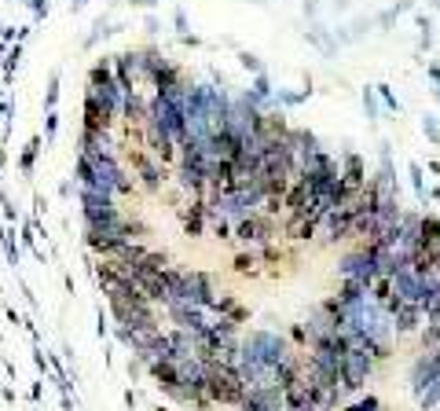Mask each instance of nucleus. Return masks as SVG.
<instances>
[{
    "label": "nucleus",
    "instance_id": "nucleus-1",
    "mask_svg": "<svg viewBox=\"0 0 440 411\" xmlns=\"http://www.w3.org/2000/svg\"><path fill=\"white\" fill-rule=\"evenodd\" d=\"M77 180L81 187L106 191L114 199H128V194L140 191V184L128 177V169L118 162L114 150H106V155H77Z\"/></svg>",
    "mask_w": 440,
    "mask_h": 411
},
{
    "label": "nucleus",
    "instance_id": "nucleus-2",
    "mask_svg": "<svg viewBox=\"0 0 440 411\" xmlns=\"http://www.w3.org/2000/svg\"><path fill=\"white\" fill-rule=\"evenodd\" d=\"M246 385H242L238 363H220V360H206V397L209 404H238Z\"/></svg>",
    "mask_w": 440,
    "mask_h": 411
},
{
    "label": "nucleus",
    "instance_id": "nucleus-3",
    "mask_svg": "<svg viewBox=\"0 0 440 411\" xmlns=\"http://www.w3.org/2000/svg\"><path fill=\"white\" fill-rule=\"evenodd\" d=\"M216 287H213V279L206 272H198V268H176L172 265V290H169V301H191V305H202L209 309V301H213ZM165 301V305H169Z\"/></svg>",
    "mask_w": 440,
    "mask_h": 411
},
{
    "label": "nucleus",
    "instance_id": "nucleus-4",
    "mask_svg": "<svg viewBox=\"0 0 440 411\" xmlns=\"http://www.w3.org/2000/svg\"><path fill=\"white\" fill-rule=\"evenodd\" d=\"M143 84L150 92H162V89H176L184 84V70L176 67L172 59H165L162 52L143 48Z\"/></svg>",
    "mask_w": 440,
    "mask_h": 411
},
{
    "label": "nucleus",
    "instance_id": "nucleus-5",
    "mask_svg": "<svg viewBox=\"0 0 440 411\" xmlns=\"http://www.w3.org/2000/svg\"><path fill=\"white\" fill-rule=\"evenodd\" d=\"M275 239V217H268V213H250V217H242L235 228H231V243H238L242 250H257L264 243Z\"/></svg>",
    "mask_w": 440,
    "mask_h": 411
},
{
    "label": "nucleus",
    "instance_id": "nucleus-6",
    "mask_svg": "<svg viewBox=\"0 0 440 411\" xmlns=\"http://www.w3.org/2000/svg\"><path fill=\"white\" fill-rule=\"evenodd\" d=\"M370 375H374V356L363 345H348L341 356V389L345 393H360Z\"/></svg>",
    "mask_w": 440,
    "mask_h": 411
},
{
    "label": "nucleus",
    "instance_id": "nucleus-7",
    "mask_svg": "<svg viewBox=\"0 0 440 411\" xmlns=\"http://www.w3.org/2000/svg\"><path fill=\"white\" fill-rule=\"evenodd\" d=\"M206 150L202 147H180V169H176V180L187 194L202 199L206 194Z\"/></svg>",
    "mask_w": 440,
    "mask_h": 411
},
{
    "label": "nucleus",
    "instance_id": "nucleus-8",
    "mask_svg": "<svg viewBox=\"0 0 440 411\" xmlns=\"http://www.w3.org/2000/svg\"><path fill=\"white\" fill-rule=\"evenodd\" d=\"M338 275L348 279V283H360V287H374V279H378V272H374V253L370 246H356L348 250L341 261H338Z\"/></svg>",
    "mask_w": 440,
    "mask_h": 411
},
{
    "label": "nucleus",
    "instance_id": "nucleus-9",
    "mask_svg": "<svg viewBox=\"0 0 440 411\" xmlns=\"http://www.w3.org/2000/svg\"><path fill=\"white\" fill-rule=\"evenodd\" d=\"M382 312H385V319H389V327L396 331V334H414L418 327H422V309L414 305V301H400L396 294H389L382 305H378Z\"/></svg>",
    "mask_w": 440,
    "mask_h": 411
},
{
    "label": "nucleus",
    "instance_id": "nucleus-10",
    "mask_svg": "<svg viewBox=\"0 0 440 411\" xmlns=\"http://www.w3.org/2000/svg\"><path fill=\"white\" fill-rule=\"evenodd\" d=\"M440 382V353L436 349H422V356H414L411 363V375H407V385L414 397H422L426 389H433Z\"/></svg>",
    "mask_w": 440,
    "mask_h": 411
},
{
    "label": "nucleus",
    "instance_id": "nucleus-11",
    "mask_svg": "<svg viewBox=\"0 0 440 411\" xmlns=\"http://www.w3.org/2000/svg\"><path fill=\"white\" fill-rule=\"evenodd\" d=\"M132 169H136V177H140V187L143 191H158L165 184V162L154 155V150H132Z\"/></svg>",
    "mask_w": 440,
    "mask_h": 411
},
{
    "label": "nucleus",
    "instance_id": "nucleus-12",
    "mask_svg": "<svg viewBox=\"0 0 440 411\" xmlns=\"http://www.w3.org/2000/svg\"><path fill=\"white\" fill-rule=\"evenodd\" d=\"M304 338H308V349H316V345H323V341H330V338H338V319L330 316L323 305H316V309H308V316H304Z\"/></svg>",
    "mask_w": 440,
    "mask_h": 411
},
{
    "label": "nucleus",
    "instance_id": "nucleus-13",
    "mask_svg": "<svg viewBox=\"0 0 440 411\" xmlns=\"http://www.w3.org/2000/svg\"><path fill=\"white\" fill-rule=\"evenodd\" d=\"M319 231H323V246H338V243L352 239V209L348 206L326 209L319 221Z\"/></svg>",
    "mask_w": 440,
    "mask_h": 411
},
{
    "label": "nucleus",
    "instance_id": "nucleus-14",
    "mask_svg": "<svg viewBox=\"0 0 440 411\" xmlns=\"http://www.w3.org/2000/svg\"><path fill=\"white\" fill-rule=\"evenodd\" d=\"M165 309H169V316H172L176 327H180V331H191L194 338L202 334V331L209 327V319H213L202 305H191V301H169Z\"/></svg>",
    "mask_w": 440,
    "mask_h": 411
},
{
    "label": "nucleus",
    "instance_id": "nucleus-15",
    "mask_svg": "<svg viewBox=\"0 0 440 411\" xmlns=\"http://www.w3.org/2000/svg\"><path fill=\"white\" fill-rule=\"evenodd\" d=\"M282 209L286 213H312V217L323 221V209H319V199H316V191L308 187L301 177L290 184V191H286V199H282Z\"/></svg>",
    "mask_w": 440,
    "mask_h": 411
},
{
    "label": "nucleus",
    "instance_id": "nucleus-16",
    "mask_svg": "<svg viewBox=\"0 0 440 411\" xmlns=\"http://www.w3.org/2000/svg\"><path fill=\"white\" fill-rule=\"evenodd\" d=\"M429 283L433 279H422V275H414L411 268H400V272H392L389 275V287H392V294L400 297V301H422V294L429 290Z\"/></svg>",
    "mask_w": 440,
    "mask_h": 411
},
{
    "label": "nucleus",
    "instance_id": "nucleus-17",
    "mask_svg": "<svg viewBox=\"0 0 440 411\" xmlns=\"http://www.w3.org/2000/svg\"><path fill=\"white\" fill-rule=\"evenodd\" d=\"M235 407H238V411H282V389H275V385L246 389Z\"/></svg>",
    "mask_w": 440,
    "mask_h": 411
},
{
    "label": "nucleus",
    "instance_id": "nucleus-18",
    "mask_svg": "<svg viewBox=\"0 0 440 411\" xmlns=\"http://www.w3.org/2000/svg\"><path fill=\"white\" fill-rule=\"evenodd\" d=\"M301 371H304V360H301L297 353H286V356L272 367V385H275V389H290V385L301 378Z\"/></svg>",
    "mask_w": 440,
    "mask_h": 411
},
{
    "label": "nucleus",
    "instance_id": "nucleus-19",
    "mask_svg": "<svg viewBox=\"0 0 440 411\" xmlns=\"http://www.w3.org/2000/svg\"><path fill=\"white\" fill-rule=\"evenodd\" d=\"M316 231H319V217H312V213H286V235L294 243H308Z\"/></svg>",
    "mask_w": 440,
    "mask_h": 411
},
{
    "label": "nucleus",
    "instance_id": "nucleus-20",
    "mask_svg": "<svg viewBox=\"0 0 440 411\" xmlns=\"http://www.w3.org/2000/svg\"><path fill=\"white\" fill-rule=\"evenodd\" d=\"M338 169H341V180H345L352 191L367 184V162L356 155V150H345V155H341V162H338Z\"/></svg>",
    "mask_w": 440,
    "mask_h": 411
},
{
    "label": "nucleus",
    "instance_id": "nucleus-21",
    "mask_svg": "<svg viewBox=\"0 0 440 411\" xmlns=\"http://www.w3.org/2000/svg\"><path fill=\"white\" fill-rule=\"evenodd\" d=\"M180 221H184V231H187V235H202L206 224H209L206 199H194L191 206H184V209H180Z\"/></svg>",
    "mask_w": 440,
    "mask_h": 411
},
{
    "label": "nucleus",
    "instance_id": "nucleus-22",
    "mask_svg": "<svg viewBox=\"0 0 440 411\" xmlns=\"http://www.w3.org/2000/svg\"><path fill=\"white\" fill-rule=\"evenodd\" d=\"M150 367V375H154V382H158L165 393H172L176 389V382H180V371H176V360H154V363H147Z\"/></svg>",
    "mask_w": 440,
    "mask_h": 411
},
{
    "label": "nucleus",
    "instance_id": "nucleus-23",
    "mask_svg": "<svg viewBox=\"0 0 440 411\" xmlns=\"http://www.w3.org/2000/svg\"><path fill=\"white\" fill-rule=\"evenodd\" d=\"M242 99H246L250 106H257V111H264V103H268L272 99V81H268V74H253V84H250V89H246V96H242Z\"/></svg>",
    "mask_w": 440,
    "mask_h": 411
},
{
    "label": "nucleus",
    "instance_id": "nucleus-24",
    "mask_svg": "<svg viewBox=\"0 0 440 411\" xmlns=\"http://www.w3.org/2000/svg\"><path fill=\"white\" fill-rule=\"evenodd\" d=\"M418 309H422L426 319H436L440 316V275L429 283V290L422 294V301H418Z\"/></svg>",
    "mask_w": 440,
    "mask_h": 411
},
{
    "label": "nucleus",
    "instance_id": "nucleus-25",
    "mask_svg": "<svg viewBox=\"0 0 440 411\" xmlns=\"http://www.w3.org/2000/svg\"><path fill=\"white\" fill-rule=\"evenodd\" d=\"M257 265H260V257H257L253 250H238V253H235V272H238V275H260Z\"/></svg>",
    "mask_w": 440,
    "mask_h": 411
},
{
    "label": "nucleus",
    "instance_id": "nucleus-26",
    "mask_svg": "<svg viewBox=\"0 0 440 411\" xmlns=\"http://www.w3.org/2000/svg\"><path fill=\"white\" fill-rule=\"evenodd\" d=\"M257 250H260L257 257H260L264 265H272V272L286 261V250H279V246H275V239H272V243H264V246H257Z\"/></svg>",
    "mask_w": 440,
    "mask_h": 411
},
{
    "label": "nucleus",
    "instance_id": "nucleus-27",
    "mask_svg": "<svg viewBox=\"0 0 440 411\" xmlns=\"http://www.w3.org/2000/svg\"><path fill=\"white\" fill-rule=\"evenodd\" d=\"M341 411H385V404L374 397V393H367V397H356V400L341 404Z\"/></svg>",
    "mask_w": 440,
    "mask_h": 411
},
{
    "label": "nucleus",
    "instance_id": "nucleus-28",
    "mask_svg": "<svg viewBox=\"0 0 440 411\" xmlns=\"http://www.w3.org/2000/svg\"><path fill=\"white\" fill-rule=\"evenodd\" d=\"M418 338H422V349H436V345H440V316L436 319H426V327H422V334H418Z\"/></svg>",
    "mask_w": 440,
    "mask_h": 411
},
{
    "label": "nucleus",
    "instance_id": "nucleus-29",
    "mask_svg": "<svg viewBox=\"0 0 440 411\" xmlns=\"http://www.w3.org/2000/svg\"><path fill=\"white\" fill-rule=\"evenodd\" d=\"M275 99H279V103H286V106H294V103H301V99H304V92H279Z\"/></svg>",
    "mask_w": 440,
    "mask_h": 411
},
{
    "label": "nucleus",
    "instance_id": "nucleus-30",
    "mask_svg": "<svg viewBox=\"0 0 440 411\" xmlns=\"http://www.w3.org/2000/svg\"><path fill=\"white\" fill-rule=\"evenodd\" d=\"M363 106H367V114H370V118L378 114V103H374V89H367V92H363Z\"/></svg>",
    "mask_w": 440,
    "mask_h": 411
},
{
    "label": "nucleus",
    "instance_id": "nucleus-31",
    "mask_svg": "<svg viewBox=\"0 0 440 411\" xmlns=\"http://www.w3.org/2000/svg\"><path fill=\"white\" fill-rule=\"evenodd\" d=\"M426 136H429V140H440V125H436V118H426Z\"/></svg>",
    "mask_w": 440,
    "mask_h": 411
},
{
    "label": "nucleus",
    "instance_id": "nucleus-32",
    "mask_svg": "<svg viewBox=\"0 0 440 411\" xmlns=\"http://www.w3.org/2000/svg\"><path fill=\"white\" fill-rule=\"evenodd\" d=\"M290 338H294L297 345H304V349H308V338H304V327H301V323H294V331H290Z\"/></svg>",
    "mask_w": 440,
    "mask_h": 411
},
{
    "label": "nucleus",
    "instance_id": "nucleus-33",
    "mask_svg": "<svg viewBox=\"0 0 440 411\" xmlns=\"http://www.w3.org/2000/svg\"><path fill=\"white\" fill-rule=\"evenodd\" d=\"M242 62H246V70L260 74V59H257V55H242Z\"/></svg>",
    "mask_w": 440,
    "mask_h": 411
},
{
    "label": "nucleus",
    "instance_id": "nucleus-34",
    "mask_svg": "<svg viewBox=\"0 0 440 411\" xmlns=\"http://www.w3.org/2000/svg\"><path fill=\"white\" fill-rule=\"evenodd\" d=\"M378 92H382V99H385V106H392V111H396V99L389 96V89H385V84H378Z\"/></svg>",
    "mask_w": 440,
    "mask_h": 411
},
{
    "label": "nucleus",
    "instance_id": "nucleus-35",
    "mask_svg": "<svg viewBox=\"0 0 440 411\" xmlns=\"http://www.w3.org/2000/svg\"><path fill=\"white\" fill-rule=\"evenodd\" d=\"M429 77H433V84H436V92H440V67H429Z\"/></svg>",
    "mask_w": 440,
    "mask_h": 411
},
{
    "label": "nucleus",
    "instance_id": "nucleus-36",
    "mask_svg": "<svg viewBox=\"0 0 440 411\" xmlns=\"http://www.w3.org/2000/svg\"><path fill=\"white\" fill-rule=\"evenodd\" d=\"M316 8H319V0H304V11L308 15H316Z\"/></svg>",
    "mask_w": 440,
    "mask_h": 411
},
{
    "label": "nucleus",
    "instance_id": "nucleus-37",
    "mask_svg": "<svg viewBox=\"0 0 440 411\" xmlns=\"http://www.w3.org/2000/svg\"><path fill=\"white\" fill-rule=\"evenodd\" d=\"M433 4H440V0H433Z\"/></svg>",
    "mask_w": 440,
    "mask_h": 411
}]
</instances>
